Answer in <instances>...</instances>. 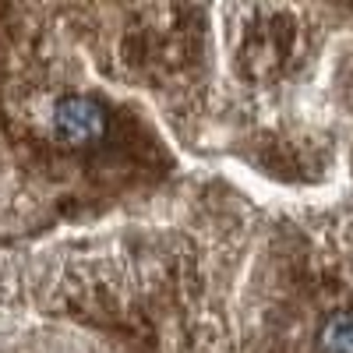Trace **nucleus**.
I'll use <instances>...</instances> for the list:
<instances>
[{"label":"nucleus","mask_w":353,"mask_h":353,"mask_svg":"<svg viewBox=\"0 0 353 353\" xmlns=\"http://www.w3.org/2000/svg\"><path fill=\"white\" fill-rule=\"evenodd\" d=\"M106 131V110L88 96H64L53 106V134L64 145H88L99 141Z\"/></svg>","instance_id":"f257e3e1"},{"label":"nucleus","mask_w":353,"mask_h":353,"mask_svg":"<svg viewBox=\"0 0 353 353\" xmlns=\"http://www.w3.org/2000/svg\"><path fill=\"white\" fill-rule=\"evenodd\" d=\"M325 353H353V311H339L332 314L318 336Z\"/></svg>","instance_id":"f03ea898"}]
</instances>
